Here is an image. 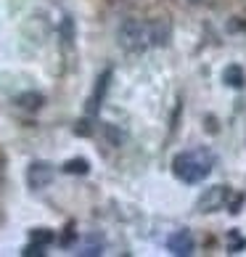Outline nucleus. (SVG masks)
<instances>
[{
    "instance_id": "f257e3e1",
    "label": "nucleus",
    "mask_w": 246,
    "mask_h": 257,
    "mask_svg": "<svg viewBox=\"0 0 246 257\" xmlns=\"http://www.w3.org/2000/svg\"><path fill=\"white\" fill-rule=\"evenodd\" d=\"M169 30L167 22H143V19H127L119 27V45L130 53H140L148 48H159V45L169 43Z\"/></svg>"
},
{
    "instance_id": "f03ea898",
    "label": "nucleus",
    "mask_w": 246,
    "mask_h": 257,
    "mask_svg": "<svg viewBox=\"0 0 246 257\" xmlns=\"http://www.w3.org/2000/svg\"><path fill=\"white\" fill-rule=\"evenodd\" d=\"M214 167V154L209 149H191L172 159V173L183 183H201Z\"/></svg>"
},
{
    "instance_id": "7ed1b4c3",
    "label": "nucleus",
    "mask_w": 246,
    "mask_h": 257,
    "mask_svg": "<svg viewBox=\"0 0 246 257\" xmlns=\"http://www.w3.org/2000/svg\"><path fill=\"white\" fill-rule=\"evenodd\" d=\"M230 199V188L228 186H212L206 188L204 196L198 199V212H217V209H222L228 204Z\"/></svg>"
},
{
    "instance_id": "20e7f679",
    "label": "nucleus",
    "mask_w": 246,
    "mask_h": 257,
    "mask_svg": "<svg viewBox=\"0 0 246 257\" xmlns=\"http://www.w3.org/2000/svg\"><path fill=\"white\" fill-rule=\"evenodd\" d=\"M193 236L188 233V231H175L172 236L167 239V249L177 254V257H188V254H193Z\"/></svg>"
},
{
    "instance_id": "39448f33",
    "label": "nucleus",
    "mask_w": 246,
    "mask_h": 257,
    "mask_svg": "<svg viewBox=\"0 0 246 257\" xmlns=\"http://www.w3.org/2000/svg\"><path fill=\"white\" fill-rule=\"evenodd\" d=\"M30 186L32 188H43V186H48L51 183V178H53V173H51V167L48 165H43V162H35V165L30 167Z\"/></svg>"
},
{
    "instance_id": "423d86ee",
    "label": "nucleus",
    "mask_w": 246,
    "mask_h": 257,
    "mask_svg": "<svg viewBox=\"0 0 246 257\" xmlns=\"http://www.w3.org/2000/svg\"><path fill=\"white\" fill-rule=\"evenodd\" d=\"M222 82H225V85H230V88H243V82H246L243 69H241L238 64L225 66V72H222Z\"/></svg>"
},
{
    "instance_id": "0eeeda50",
    "label": "nucleus",
    "mask_w": 246,
    "mask_h": 257,
    "mask_svg": "<svg viewBox=\"0 0 246 257\" xmlns=\"http://www.w3.org/2000/svg\"><path fill=\"white\" fill-rule=\"evenodd\" d=\"M64 170H66V173H80V175H85V173H88V162H85V159H72V162H66V165H64Z\"/></svg>"
},
{
    "instance_id": "6e6552de",
    "label": "nucleus",
    "mask_w": 246,
    "mask_h": 257,
    "mask_svg": "<svg viewBox=\"0 0 246 257\" xmlns=\"http://www.w3.org/2000/svg\"><path fill=\"white\" fill-rule=\"evenodd\" d=\"M188 3H201V0H188Z\"/></svg>"
}]
</instances>
